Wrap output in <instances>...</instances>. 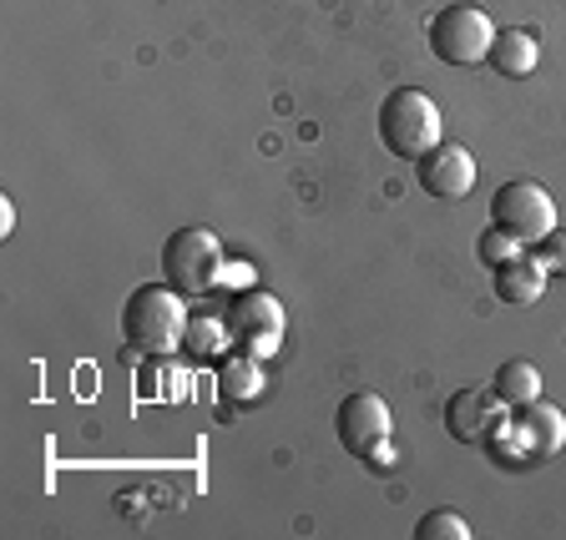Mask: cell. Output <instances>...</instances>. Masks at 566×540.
I'll list each match as a JSON object with an SVG mask.
<instances>
[{
	"label": "cell",
	"mask_w": 566,
	"mask_h": 540,
	"mask_svg": "<svg viewBox=\"0 0 566 540\" xmlns=\"http://www.w3.org/2000/svg\"><path fill=\"white\" fill-rule=\"evenodd\" d=\"M188 333V314H182V294L167 283H142L122 304V339L137 353H172Z\"/></svg>",
	"instance_id": "1"
},
{
	"label": "cell",
	"mask_w": 566,
	"mask_h": 540,
	"mask_svg": "<svg viewBox=\"0 0 566 540\" xmlns=\"http://www.w3.org/2000/svg\"><path fill=\"white\" fill-rule=\"evenodd\" d=\"M379 141H385L389 157L400 162H420L440 137V106L420 92V86H395V92L379 102Z\"/></svg>",
	"instance_id": "2"
},
{
	"label": "cell",
	"mask_w": 566,
	"mask_h": 540,
	"mask_svg": "<svg viewBox=\"0 0 566 540\" xmlns=\"http://www.w3.org/2000/svg\"><path fill=\"white\" fill-rule=\"evenodd\" d=\"M223 278V243L208 227H177L163 243V283L182 298L208 294Z\"/></svg>",
	"instance_id": "3"
},
{
	"label": "cell",
	"mask_w": 566,
	"mask_h": 540,
	"mask_svg": "<svg viewBox=\"0 0 566 540\" xmlns=\"http://www.w3.org/2000/svg\"><path fill=\"white\" fill-rule=\"evenodd\" d=\"M491 223L506 237H516L521 247H536L542 237L556 233V202L542 182L516 177V182H501L491 198Z\"/></svg>",
	"instance_id": "4"
},
{
	"label": "cell",
	"mask_w": 566,
	"mask_h": 540,
	"mask_svg": "<svg viewBox=\"0 0 566 540\" xmlns=\"http://www.w3.org/2000/svg\"><path fill=\"white\" fill-rule=\"evenodd\" d=\"M495 25L481 6H446L430 21V56L446 66H481L491 56Z\"/></svg>",
	"instance_id": "5"
},
{
	"label": "cell",
	"mask_w": 566,
	"mask_h": 540,
	"mask_svg": "<svg viewBox=\"0 0 566 540\" xmlns=\"http://www.w3.org/2000/svg\"><path fill=\"white\" fill-rule=\"evenodd\" d=\"M279 333H283V304L263 288H248L228 304L223 314V339H233L243 353L263 359V353L279 349Z\"/></svg>",
	"instance_id": "6"
},
{
	"label": "cell",
	"mask_w": 566,
	"mask_h": 540,
	"mask_svg": "<svg viewBox=\"0 0 566 540\" xmlns=\"http://www.w3.org/2000/svg\"><path fill=\"white\" fill-rule=\"evenodd\" d=\"M334 435L354 459H375L389 445V410L379 394H349L334 414Z\"/></svg>",
	"instance_id": "7"
},
{
	"label": "cell",
	"mask_w": 566,
	"mask_h": 540,
	"mask_svg": "<svg viewBox=\"0 0 566 540\" xmlns=\"http://www.w3.org/2000/svg\"><path fill=\"white\" fill-rule=\"evenodd\" d=\"M415 177H420V188L436 202H460V198H471V188H475V157L460 141H436L415 162Z\"/></svg>",
	"instance_id": "8"
},
{
	"label": "cell",
	"mask_w": 566,
	"mask_h": 540,
	"mask_svg": "<svg viewBox=\"0 0 566 540\" xmlns=\"http://www.w3.org/2000/svg\"><path fill=\"white\" fill-rule=\"evenodd\" d=\"M495 410H501V400H495L491 389H460V394H450V404H446L450 440H460V445H485V440L495 435Z\"/></svg>",
	"instance_id": "9"
},
{
	"label": "cell",
	"mask_w": 566,
	"mask_h": 540,
	"mask_svg": "<svg viewBox=\"0 0 566 540\" xmlns=\"http://www.w3.org/2000/svg\"><path fill=\"white\" fill-rule=\"evenodd\" d=\"M511 435H516L531 455L546 459L566 445V414L556 410V404L531 400V404H521V410H511Z\"/></svg>",
	"instance_id": "10"
},
{
	"label": "cell",
	"mask_w": 566,
	"mask_h": 540,
	"mask_svg": "<svg viewBox=\"0 0 566 540\" xmlns=\"http://www.w3.org/2000/svg\"><path fill=\"white\" fill-rule=\"evenodd\" d=\"M495 298L511 308H526L536 304V298L546 294V268L536 263V253L531 247H521V253H511L506 263H495Z\"/></svg>",
	"instance_id": "11"
},
{
	"label": "cell",
	"mask_w": 566,
	"mask_h": 540,
	"mask_svg": "<svg viewBox=\"0 0 566 540\" xmlns=\"http://www.w3.org/2000/svg\"><path fill=\"white\" fill-rule=\"evenodd\" d=\"M491 71L495 76H506V82H521V76H531L536 71V61H542V46H536V35L521 31V25H511V31H495L491 41Z\"/></svg>",
	"instance_id": "12"
},
{
	"label": "cell",
	"mask_w": 566,
	"mask_h": 540,
	"mask_svg": "<svg viewBox=\"0 0 566 540\" xmlns=\"http://www.w3.org/2000/svg\"><path fill=\"white\" fill-rule=\"evenodd\" d=\"M491 394L506 404V410H521V404L542 400V374H536L531 359H506V364L495 369V379H491Z\"/></svg>",
	"instance_id": "13"
},
{
	"label": "cell",
	"mask_w": 566,
	"mask_h": 540,
	"mask_svg": "<svg viewBox=\"0 0 566 540\" xmlns=\"http://www.w3.org/2000/svg\"><path fill=\"white\" fill-rule=\"evenodd\" d=\"M263 389V374H259V359H253V353H248V359H228L223 369H218V394H223V400H253V394H259Z\"/></svg>",
	"instance_id": "14"
},
{
	"label": "cell",
	"mask_w": 566,
	"mask_h": 540,
	"mask_svg": "<svg viewBox=\"0 0 566 540\" xmlns=\"http://www.w3.org/2000/svg\"><path fill=\"white\" fill-rule=\"evenodd\" d=\"M415 540H471V526L455 516V510H430L415 526Z\"/></svg>",
	"instance_id": "15"
},
{
	"label": "cell",
	"mask_w": 566,
	"mask_h": 540,
	"mask_svg": "<svg viewBox=\"0 0 566 540\" xmlns=\"http://www.w3.org/2000/svg\"><path fill=\"white\" fill-rule=\"evenodd\" d=\"M511 253H521V243H516V237H506V233H501V227H495V223L485 227V233H481V243H475V258H481L485 268H495V263H506Z\"/></svg>",
	"instance_id": "16"
},
{
	"label": "cell",
	"mask_w": 566,
	"mask_h": 540,
	"mask_svg": "<svg viewBox=\"0 0 566 540\" xmlns=\"http://www.w3.org/2000/svg\"><path fill=\"white\" fill-rule=\"evenodd\" d=\"M536 263H542L552 278H566V227H556L552 237H542V243H536Z\"/></svg>",
	"instance_id": "17"
},
{
	"label": "cell",
	"mask_w": 566,
	"mask_h": 540,
	"mask_svg": "<svg viewBox=\"0 0 566 540\" xmlns=\"http://www.w3.org/2000/svg\"><path fill=\"white\" fill-rule=\"evenodd\" d=\"M212 343H218V333H212V329L208 333H192V349H198V353H208Z\"/></svg>",
	"instance_id": "18"
}]
</instances>
